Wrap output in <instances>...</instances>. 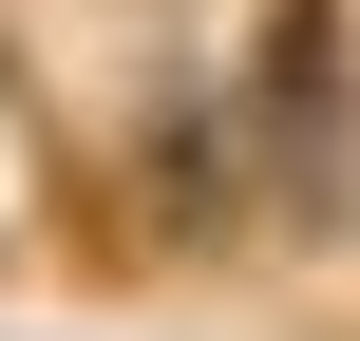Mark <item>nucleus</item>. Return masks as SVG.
Returning a JSON list of instances; mask_svg holds the SVG:
<instances>
[{
    "mask_svg": "<svg viewBox=\"0 0 360 341\" xmlns=\"http://www.w3.org/2000/svg\"><path fill=\"white\" fill-rule=\"evenodd\" d=\"M247 133H266V190L323 228L360 171V0H247V57H228Z\"/></svg>",
    "mask_w": 360,
    "mask_h": 341,
    "instance_id": "nucleus-1",
    "label": "nucleus"
},
{
    "mask_svg": "<svg viewBox=\"0 0 360 341\" xmlns=\"http://www.w3.org/2000/svg\"><path fill=\"white\" fill-rule=\"evenodd\" d=\"M0 114H19V38H0Z\"/></svg>",
    "mask_w": 360,
    "mask_h": 341,
    "instance_id": "nucleus-2",
    "label": "nucleus"
}]
</instances>
